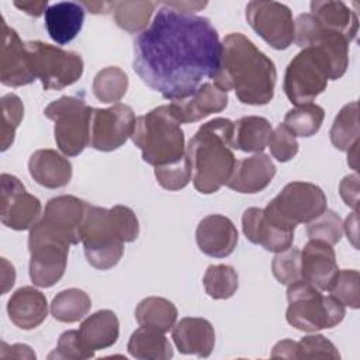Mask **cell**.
I'll return each mask as SVG.
<instances>
[{
  "label": "cell",
  "mask_w": 360,
  "mask_h": 360,
  "mask_svg": "<svg viewBox=\"0 0 360 360\" xmlns=\"http://www.w3.org/2000/svg\"><path fill=\"white\" fill-rule=\"evenodd\" d=\"M94 353L89 352L79 336V330H66L59 336L56 349L48 356L52 359H68V360H84L93 357Z\"/></svg>",
  "instance_id": "45"
},
{
  "label": "cell",
  "mask_w": 360,
  "mask_h": 360,
  "mask_svg": "<svg viewBox=\"0 0 360 360\" xmlns=\"http://www.w3.org/2000/svg\"><path fill=\"white\" fill-rule=\"evenodd\" d=\"M221 45V63L214 83L225 91L233 90L243 104L270 103L277 82L274 62L240 32L228 34Z\"/></svg>",
  "instance_id": "2"
},
{
  "label": "cell",
  "mask_w": 360,
  "mask_h": 360,
  "mask_svg": "<svg viewBox=\"0 0 360 360\" xmlns=\"http://www.w3.org/2000/svg\"><path fill=\"white\" fill-rule=\"evenodd\" d=\"M44 15L46 31L58 45H66L73 41L84 22V8L75 1L51 4Z\"/></svg>",
  "instance_id": "26"
},
{
  "label": "cell",
  "mask_w": 360,
  "mask_h": 360,
  "mask_svg": "<svg viewBox=\"0 0 360 360\" xmlns=\"http://www.w3.org/2000/svg\"><path fill=\"white\" fill-rule=\"evenodd\" d=\"M295 24L294 42L300 48L316 46L328 53L333 66V80L340 79L349 66V41L340 32L323 28L309 13L300 14Z\"/></svg>",
  "instance_id": "14"
},
{
  "label": "cell",
  "mask_w": 360,
  "mask_h": 360,
  "mask_svg": "<svg viewBox=\"0 0 360 360\" xmlns=\"http://www.w3.org/2000/svg\"><path fill=\"white\" fill-rule=\"evenodd\" d=\"M31 177L46 188H60L72 179V163L53 149H38L28 160Z\"/></svg>",
  "instance_id": "25"
},
{
  "label": "cell",
  "mask_w": 360,
  "mask_h": 360,
  "mask_svg": "<svg viewBox=\"0 0 360 360\" xmlns=\"http://www.w3.org/2000/svg\"><path fill=\"white\" fill-rule=\"evenodd\" d=\"M338 273L339 267L332 245L309 239L301 252V278L321 291H329Z\"/></svg>",
  "instance_id": "20"
},
{
  "label": "cell",
  "mask_w": 360,
  "mask_h": 360,
  "mask_svg": "<svg viewBox=\"0 0 360 360\" xmlns=\"http://www.w3.org/2000/svg\"><path fill=\"white\" fill-rule=\"evenodd\" d=\"M10 321L20 329L30 330L39 326L48 315L46 297L37 288L25 285L18 288L7 302Z\"/></svg>",
  "instance_id": "24"
},
{
  "label": "cell",
  "mask_w": 360,
  "mask_h": 360,
  "mask_svg": "<svg viewBox=\"0 0 360 360\" xmlns=\"http://www.w3.org/2000/svg\"><path fill=\"white\" fill-rule=\"evenodd\" d=\"M328 208V200L321 187L308 181H291L267 204L264 214L285 228L308 224Z\"/></svg>",
  "instance_id": "10"
},
{
  "label": "cell",
  "mask_w": 360,
  "mask_h": 360,
  "mask_svg": "<svg viewBox=\"0 0 360 360\" xmlns=\"http://www.w3.org/2000/svg\"><path fill=\"white\" fill-rule=\"evenodd\" d=\"M135 319L139 326L166 333L177 321V308L163 297H146L136 305Z\"/></svg>",
  "instance_id": "30"
},
{
  "label": "cell",
  "mask_w": 360,
  "mask_h": 360,
  "mask_svg": "<svg viewBox=\"0 0 360 360\" xmlns=\"http://www.w3.org/2000/svg\"><path fill=\"white\" fill-rule=\"evenodd\" d=\"M329 135L332 145L339 150L349 152L352 148L359 145L360 129L357 101H352L342 107V110L335 117Z\"/></svg>",
  "instance_id": "32"
},
{
  "label": "cell",
  "mask_w": 360,
  "mask_h": 360,
  "mask_svg": "<svg viewBox=\"0 0 360 360\" xmlns=\"http://www.w3.org/2000/svg\"><path fill=\"white\" fill-rule=\"evenodd\" d=\"M1 266H3V292L6 294L8 291V288H11L14 285V280H15V271L13 264H10L4 257L1 259Z\"/></svg>",
  "instance_id": "51"
},
{
  "label": "cell",
  "mask_w": 360,
  "mask_h": 360,
  "mask_svg": "<svg viewBox=\"0 0 360 360\" xmlns=\"http://www.w3.org/2000/svg\"><path fill=\"white\" fill-rule=\"evenodd\" d=\"M242 229L248 240L278 253L288 249L294 240V229L278 225L270 219L263 208L250 207L243 212Z\"/></svg>",
  "instance_id": "18"
},
{
  "label": "cell",
  "mask_w": 360,
  "mask_h": 360,
  "mask_svg": "<svg viewBox=\"0 0 360 360\" xmlns=\"http://www.w3.org/2000/svg\"><path fill=\"white\" fill-rule=\"evenodd\" d=\"M166 6L179 10V11H186V13H193V11H198L200 8H204L207 6V3H200V1H170V3H165Z\"/></svg>",
  "instance_id": "52"
},
{
  "label": "cell",
  "mask_w": 360,
  "mask_h": 360,
  "mask_svg": "<svg viewBox=\"0 0 360 360\" xmlns=\"http://www.w3.org/2000/svg\"><path fill=\"white\" fill-rule=\"evenodd\" d=\"M221 53L218 32L208 18L163 3L134 41L132 66L148 87L174 101L217 76Z\"/></svg>",
  "instance_id": "1"
},
{
  "label": "cell",
  "mask_w": 360,
  "mask_h": 360,
  "mask_svg": "<svg viewBox=\"0 0 360 360\" xmlns=\"http://www.w3.org/2000/svg\"><path fill=\"white\" fill-rule=\"evenodd\" d=\"M70 243L52 232L41 219L30 229V278L37 287L55 285L65 274Z\"/></svg>",
  "instance_id": "9"
},
{
  "label": "cell",
  "mask_w": 360,
  "mask_h": 360,
  "mask_svg": "<svg viewBox=\"0 0 360 360\" xmlns=\"http://www.w3.org/2000/svg\"><path fill=\"white\" fill-rule=\"evenodd\" d=\"M271 270L280 284L290 285L301 278V252L290 246L285 250L276 253L271 262Z\"/></svg>",
  "instance_id": "40"
},
{
  "label": "cell",
  "mask_w": 360,
  "mask_h": 360,
  "mask_svg": "<svg viewBox=\"0 0 360 360\" xmlns=\"http://www.w3.org/2000/svg\"><path fill=\"white\" fill-rule=\"evenodd\" d=\"M325 118V111L315 103H305L295 105L287 111L284 124L295 134V136L308 138L315 135Z\"/></svg>",
  "instance_id": "36"
},
{
  "label": "cell",
  "mask_w": 360,
  "mask_h": 360,
  "mask_svg": "<svg viewBox=\"0 0 360 360\" xmlns=\"http://www.w3.org/2000/svg\"><path fill=\"white\" fill-rule=\"evenodd\" d=\"M307 235L309 239L323 240L329 245H336L343 235V222L332 210H325L315 219L308 222Z\"/></svg>",
  "instance_id": "39"
},
{
  "label": "cell",
  "mask_w": 360,
  "mask_h": 360,
  "mask_svg": "<svg viewBox=\"0 0 360 360\" xmlns=\"http://www.w3.org/2000/svg\"><path fill=\"white\" fill-rule=\"evenodd\" d=\"M14 6L20 10H22L24 13H27L28 15L32 17H39L41 14H45L48 6L46 0L42 1H14Z\"/></svg>",
  "instance_id": "49"
},
{
  "label": "cell",
  "mask_w": 360,
  "mask_h": 360,
  "mask_svg": "<svg viewBox=\"0 0 360 360\" xmlns=\"http://www.w3.org/2000/svg\"><path fill=\"white\" fill-rule=\"evenodd\" d=\"M246 20L255 32L277 51L287 49L295 37L291 10L277 1H249Z\"/></svg>",
  "instance_id": "12"
},
{
  "label": "cell",
  "mask_w": 360,
  "mask_h": 360,
  "mask_svg": "<svg viewBox=\"0 0 360 360\" xmlns=\"http://www.w3.org/2000/svg\"><path fill=\"white\" fill-rule=\"evenodd\" d=\"M24 117V104L21 98L13 93L1 97V150H7L14 142L15 129Z\"/></svg>",
  "instance_id": "38"
},
{
  "label": "cell",
  "mask_w": 360,
  "mask_h": 360,
  "mask_svg": "<svg viewBox=\"0 0 360 360\" xmlns=\"http://www.w3.org/2000/svg\"><path fill=\"white\" fill-rule=\"evenodd\" d=\"M135 120L134 110L127 104L117 103L108 108H93L89 145L101 152L118 149L131 138Z\"/></svg>",
  "instance_id": "13"
},
{
  "label": "cell",
  "mask_w": 360,
  "mask_h": 360,
  "mask_svg": "<svg viewBox=\"0 0 360 360\" xmlns=\"http://www.w3.org/2000/svg\"><path fill=\"white\" fill-rule=\"evenodd\" d=\"M276 166L266 153H255L250 158L236 160L226 186L242 194H255L263 191L273 180Z\"/></svg>",
  "instance_id": "22"
},
{
  "label": "cell",
  "mask_w": 360,
  "mask_h": 360,
  "mask_svg": "<svg viewBox=\"0 0 360 360\" xmlns=\"http://www.w3.org/2000/svg\"><path fill=\"white\" fill-rule=\"evenodd\" d=\"M195 240L204 255L226 257L236 248L238 231L228 217L211 214L200 221L195 231Z\"/></svg>",
  "instance_id": "21"
},
{
  "label": "cell",
  "mask_w": 360,
  "mask_h": 360,
  "mask_svg": "<svg viewBox=\"0 0 360 360\" xmlns=\"http://www.w3.org/2000/svg\"><path fill=\"white\" fill-rule=\"evenodd\" d=\"M41 210V201L27 193L20 179L8 173L1 174L0 218L3 225L14 231L31 229Z\"/></svg>",
  "instance_id": "15"
},
{
  "label": "cell",
  "mask_w": 360,
  "mask_h": 360,
  "mask_svg": "<svg viewBox=\"0 0 360 360\" xmlns=\"http://www.w3.org/2000/svg\"><path fill=\"white\" fill-rule=\"evenodd\" d=\"M87 202L75 195H58L51 198L41 221L70 245L80 242V226Z\"/></svg>",
  "instance_id": "16"
},
{
  "label": "cell",
  "mask_w": 360,
  "mask_h": 360,
  "mask_svg": "<svg viewBox=\"0 0 360 360\" xmlns=\"http://www.w3.org/2000/svg\"><path fill=\"white\" fill-rule=\"evenodd\" d=\"M287 300V322L304 332L330 329L339 325L346 314L345 305L339 300L323 295L321 290L304 278L288 285Z\"/></svg>",
  "instance_id": "5"
},
{
  "label": "cell",
  "mask_w": 360,
  "mask_h": 360,
  "mask_svg": "<svg viewBox=\"0 0 360 360\" xmlns=\"http://www.w3.org/2000/svg\"><path fill=\"white\" fill-rule=\"evenodd\" d=\"M110 210L114 215L122 240L134 242L139 235V222L135 212L127 205H114Z\"/></svg>",
  "instance_id": "46"
},
{
  "label": "cell",
  "mask_w": 360,
  "mask_h": 360,
  "mask_svg": "<svg viewBox=\"0 0 360 360\" xmlns=\"http://www.w3.org/2000/svg\"><path fill=\"white\" fill-rule=\"evenodd\" d=\"M30 66L42 83L44 90H60L76 83L83 75V59L79 53L65 51L41 41L25 42Z\"/></svg>",
  "instance_id": "11"
},
{
  "label": "cell",
  "mask_w": 360,
  "mask_h": 360,
  "mask_svg": "<svg viewBox=\"0 0 360 360\" xmlns=\"http://www.w3.org/2000/svg\"><path fill=\"white\" fill-rule=\"evenodd\" d=\"M343 231H346L347 238L352 240L354 248H357V211H353L343 224Z\"/></svg>",
  "instance_id": "50"
},
{
  "label": "cell",
  "mask_w": 360,
  "mask_h": 360,
  "mask_svg": "<svg viewBox=\"0 0 360 360\" xmlns=\"http://www.w3.org/2000/svg\"><path fill=\"white\" fill-rule=\"evenodd\" d=\"M323 28L340 32L352 42L357 34V15L343 1H311L309 13Z\"/></svg>",
  "instance_id": "28"
},
{
  "label": "cell",
  "mask_w": 360,
  "mask_h": 360,
  "mask_svg": "<svg viewBox=\"0 0 360 360\" xmlns=\"http://www.w3.org/2000/svg\"><path fill=\"white\" fill-rule=\"evenodd\" d=\"M91 111L82 97L75 96H62L45 107L44 115L55 122V141L65 156H77L89 145Z\"/></svg>",
  "instance_id": "8"
},
{
  "label": "cell",
  "mask_w": 360,
  "mask_h": 360,
  "mask_svg": "<svg viewBox=\"0 0 360 360\" xmlns=\"http://www.w3.org/2000/svg\"><path fill=\"white\" fill-rule=\"evenodd\" d=\"M3 42L0 51V82L8 87H20L32 83L35 79L28 59L25 44L15 30L1 20Z\"/></svg>",
  "instance_id": "17"
},
{
  "label": "cell",
  "mask_w": 360,
  "mask_h": 360,
  "mask_svg": "<svg viewBox=\"0 0 360 360\" xmlns=\"http://www.w3.org/2000/svg\"><path fill=\"white\" fill-rule=\"evenodd\" d=\"M79 336L83 346L91 353L112 346L120 336V322L117 315L110 309H101L91 314L82 322Z\"/></svg>",
  "instance_id": "27"
},
{
  "label": "cell",
  "mask_w": 360,
  "mask_h": 360,
  "mask_svg": "<svg viewBox=\"0 0 360 360\" xmlns=\"http://www.w3.org/2000/svg\"><path fill=\"white\" fill-rule=\"evenodd\" d=\"M82 6H84L86 8H89L90 10V13H93V14H101V13H107V11H110V8H112V3H110V1H84Z\"/></svg>",
  "instance_id": "53"
},
{
  "label": "cell",
  "mask_w": 360,
  "mask_h": 360,
  "mask_svg": "<svg viewBox=\"0 0 360 360\" xmlns=\"http://www.w3.org/2000/svg\"><path fill=\"white\" fill-rule=\"evenodd\" d=\"M273 128L269 120L259 115L242 117L233 122V149L262 153L267 146Z\"/></svg>",
  "instance_id": "29"
},
{
  "label": "cell",
  "mask_w": 360,
  "mask_h": 360,
  "mask_svg": "<svg viewBox=\"0 0 360 360\" xmlns=\"http://www.w3.org/2000/svg\"><path fill=\"white\" fill-rule=\"evenodd\" d=\"M172 338L183 354L208 357L215 346L214 326L205 318L187 316L174 323Z\"/></svg>",
  "instance_id": "23"
},
{
  "label": "cell",
  "mask_w": 360,
  "mask_h": 360,
  "mask_svg": "<svg viewBox=\"0 0 360 360\" xmlns=\"http://www.w3.org/2000/svg\"><path fill=\"white\" fill-rule=\"evenodd\" d=\"M80 242L86 260L98 270L114 267L122 253L124 240L111 210L87 204L80 226Z\"/></svg>",
  "instance_id": "6"
},
{
  "label": "cell",
  "mask_w": 360,
  "mask_h": 360,
  "mask_svg": "<svg viewBox=\"0 0 360 360\" xmlns=\"http://www.w3.org/2000/svg\"><path fill=\"white\" fill-rule=\"evenodd\" d=\"M202 283L205 292L214 300H228L236 292L239 287L238 273L228 264L208 266Z\"/></svg>",
  "instance_id": "37"
},
{
  "label": "cell",
  "mask_w": 360,
  "mask_h": 360,
  "mask_svg": "<svg viewBox=\"0 0 360 360\" xmlns=\"http://www.w3.org/2000/svg\"><path fill=\"white\" fill-rule=\"evenodd\" d=\"M132 142L142 152V159L155 166H167L187 156L184 132L170 105H159L136 117Z\"/></svg>",
  "instance_id": "4"
},
{
  "label": "cell",
  "mask_w": 360,
  "mask_h": 360,
  "mask_svg": "<svg viewBox=\"0 0 360 360\" xmlns=\"http://www.w3.org/2000/svg\"><path fill=\"white\" fill-rule=\"evenodd\" d=\"M91 308L90 297L79 288H68L58 292L51 302L52 316L65 323H73L83 319Z\"/></svg>",
  "instance_id": "33"
},
{
  "label": "cell",
  "mask_w": 360,
  "mask_h": 360,
  "mask_svg": "<svg viewBox=\"0 0 360 360\" xmlns=\"http://www.w3.org/2000/svg\"><path fill=\"white\" fill-rule=\"evenodd\" d=\"M169 105L180 124L197 122L225 110L228 105V91L212 82H205L191 96L174 100Z\"/></svg>",
  "instance_id": "19"
},
{
  "label": "cell",
  "mask_w": 360,
  "mask_h": 360,
  "mask_svg": "<svg viewBox=\"0 0 360 360\" xmlns=\"http://www.w3.org/2000/svg\"><path fill=\"white\" fill-rule=\"evenodd\" d=\"M1 349L8 350L0 353L1 359H8V357H15V359H35V353L31 350L30 346L22 345V343H15L13 346H7L6 342H1Z\"/></svg>",
  "instance_id": "48"
},
{
  "label": "cell",
  "mask_w": 360,
  "mask_h": 360,
  "mask_svg": "<svg viewBox=\"0 0 360 360\" xmlns=\"http://www.w3.org/2000/svg\"><path fill=\"white\" fill-rule=\"evenodd\" d=\"M267 146L270 148V153L278 162H288L298 153V141L295 134L283 122L277 125L269 138Z\"/></svg>",
  "instance_id": "44"
},
{
  "label": "cell",
  "mask_w": 360,
  "mask_h": 360,
  "mask_svg": "<svg viewBox=\"0 0 360 360\" xmlns=\"http://www.w3.org/2000/svg\"><path fill=\"white\" fill-rule=\"evenodd\" d=\"M155 177L165 190L177 191L184 188L191 180V165L188 158L186 156L167 166L155 167Z\"/></svg>",
  "instance_id": "43"
},
{
  "label": "cell",
  "mask_w": 360,
  "mask_h": 360,
  "mask_svg": "<svg viewBox=\"0 0 360 360\" xmlns=\"http://www.w3.org/2000/svg\"><path fill=\"white\" fill-rule=\"evenodd\" d=\"M333 80L332 60L316 46L302 48L288 63L284 75V93L295 104L312 103Z\"/></svg>",
  "instance_id": "7"
},
{
  "label": "cell",
  "mask_w": 360,
  "mask_h": 360,
  "mask_svg": "<svg viewBox=\"0 0 360 360\" xmlns=\"http://www.w3.org/2000/svg\"><path fill=\"white\" fill-rule=\"evenodd\" d=\"M294 359H332L339 360L340 354L335 345L322 335H308L295 342Z\"/></svg>",
  "instance_id": "42"
},
{
  "label": "cell",
  "mask_w": 360,
  "mask_h": 360,
  "mask_svg": "<svg viewBox=\"0 0 360 360\" xmlns=\"http://www.w3.org/2000/svg\"><path fill=\"white\" fill-rule=\"evenodd\" d=\"M128 352L139 360H166L173 357V349L165 333L141 326L128 342Z\"/></svg>",
  "instance_id": "31"
},
{
  "label": "cell",
  "mask_w": 360,
  "mask_h": 360,
  "mask_svg": "<svg viewBox=\"0 0 360 360\" xmlns=\"http://www.w3.org/2000/svg\"><path fill=\"white\" fill-rule=\"evenodd\" d=\"M233 122L214 118L202 124L186 146L191 165L193 184L201 194L218 191L232 174L236 159L233 155Z\"/></svg>",
  "instance_id": "3"
},
{
  "label": "cell",
  "mask_w": 360,
  "mask_h": 360,
  "mask_svg": "<svg viewBox=\"0 0 360 360\" xmlns=\"http://www.w3.org/2000/svg\"><path fill=\"white\" fill-rule=\"evenodd\" d=\"M340 195L346 205L352 207L354 211H357V202H359V176L350 174L346 176L339 186Z\"/></svg>",
  "instance_id": "47"
},
{
  "label": "cell",
  "mask_w": 360,
  "mask_h": 360,
  "mask_svg": "<svg viewBox=\"0 0 360 360\" xmlns=\"http://www.w3.org/2000/svg\"><path fill=\"white\" fill-rule=\"evenodd\" d=\"M360 274L357 270H339L332 287L330 295L339 300L345 307L357 309L360 305Z\"/></svg>",
  "instance_id": "41"
},
{
  "label": "cell",
  "mask_w": 360,
  "mask_h": 360,
  "mask_svg": "<svg viewBox=\"0 0 360 360\" xmlns=\"http://www.w3.org/2000/svg\"><path fill=\"white\" fill-rule=\"evenodd\" d=\"M156 3L153 1H112L117 25L131 34L146 30Z\"/></svg>",
  "instance_id": "34"
},
{
  "label": "cell",
  "mask_w": 360,
  "mask_h": 360,
  "mask_svg": "<svg viewBox=\"0 0 360 360\" xmlns=\"http://www.w3.org/2000/svg\"><path fill=\"white\" fill-rule=\"evenodd\" d=\"M91 89L98 101L107 104L117 103L128 90V76L117 66L104 68L94 76Z\"/></svg>",
  "instance_id": "35"
}]
</instances>
